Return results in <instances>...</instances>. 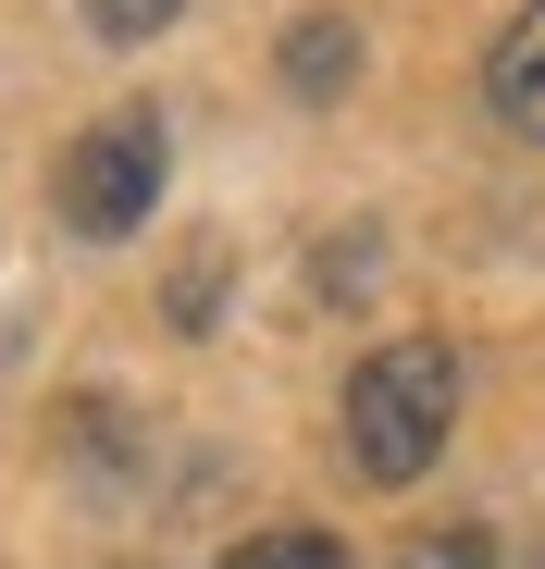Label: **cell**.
Wrapping results in <instances>:
<instances>
[{"label": "cell", "mask_w": 545, "mask_h": 569, "mask_svg": "<svg viewBox=\"0 0 545 569\" xmlns=\"http://www.w3.org/2000/svg\"><path fill=\"white\" fill-rule=\"evenodd\" d=\"M397 569H496V545H484L472 520H446V532H422V545H409Z\"/></svg>", "instance_id": "7"}, {"label": "cell", "mask_w": 545, "mask_h": 569, "mask_svg": "<svg viewBox=\"0 0 545 569\" xmlns=\"http://www.w3.org/2000/svg\"><path fill=\"white\" fill-rule=\"evenodd\" d=\"M224 569H347V545L335 532H248Z\"/></svg>", "instance_id": "5"}, {"label": "cell", "mask_w": 545, "mask_h": 569, "mask_svg": "<svg viewBox=\"0 0 545 569\" xmlns=\"http://www.w3.org/2000/svg\"><path fill=\"white\" fill-rule=\"evenodd\" d=\"M347 74H359V26L347 13H298L286 26V87L298 100H347Z\"/></svg>", "instance_id": "4"}, {"label": "cell", "mask_w": 545, "mask_h": 569, "mask_svg": "<svg viewBox=\"0 0 545 569\" xmlns=\"http://www.w3.org/2000/svg\"><path fill=\"white\" fill-rule=\"evenodd\" d=\"M161 173H174V137H161V112L149 100H125V112H100L75 149H62V173H50V199H62V223L75 236H137L149 211H161Z\"/></svg>", "instance_id": "2"}, {"label": "cell", "mask_w": 545, "mask_h": 569, "mask_svg": "<svg viewBox=\"0 0 545 569\" xmlns=\"http://www.w3.org/2000/svg\"><path fill=\"white\" fill-rule=\"evenodd\" d=\"M75 13L100 26V38H161L174 13H187V0H75Z\"/></svg>", "instance_id": "8"}, {"label": "cell", "mask_w": 545, "mask_h": 569, "mask_svg": "<svg viewBox=\"0 0 545 569\" xmlns=\"http://www.w3.org/2000/svg\"><path fill=\"white\" fill-rule=\"evenodd\" d=\"M484 100H496V124H508V137H533V149H545V0H521L508 38L484 50Z\"/></svg>", "instance_id": "3"}, {"label": "cell", "mask_w": 545, "mask_h": 569, "mask_svg": "<svg viewBox=\"0 0 545 569\" xmlns=\"http://www.w3.org/2000/svg\"><path fill=\"white\" fill-rule=\"evenodd\" d=\"M446 433H459V359H446L434 335H397L347 371V470L359 483H422V470L446 458Z\"/></svg>", "instance_id": "1"}, {"label": "cell", "mask_w": 545, "mask_h": 569, "mask_svg": "<svg viewBox=\"0 0 545 569\" xmlns=\"http://www.w3.org/2000/svg\"><path fill=\"white\" fill-rule=\"evenodd\" d=\"M211 310H224V248L174 272V335H211Z\"/></svg>", "instance_id": "6"}]
</instances>
